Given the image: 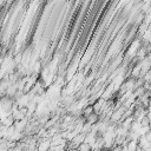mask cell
Instances as JSON below:
<instances>
[{
    "instance_id": "obj_3",
    "label": "cell",
    "mask_w": 151,
    "mask_h": 151,
    "mask_svg": "<svg viewBox=\"0 0 151 151\" xmlns=\"http://www.w3.org/2000/svg\"><path fill=\"white\" fill-rule=\"evenodd\" d=\"M126 151H137L139 145H138V140H129L125 145Z\"/></svg>"
},
{
    "instance_id": "obj_1",
    "label": "cell",
    "mask_w": 151,
    "mask_h": 151,
    "mask_svg": "<svg viewBox=\"0 0 151 151\" xmlns=\"http://www.w3.org/2000/svg\"><path fill=\"white\" fill-rule=\"evenodd\" d=\"M138 145H139V147H142L143 150H149V149L151 147V143L146 140L145 136H140V137H139V139H138Z\"/></svg>"
},
{
    "instance_id": "obj_4",
    "label": "cell",
    "mask_w": 151,
    "mask_h": 151,
    "mask_svg": "<svg viewBox=\"0 0 151 151\" xmlns=\"http://www.w3.org/2000/svg\"><path fill=\"white\" fill-rule=\"evenodd\" d=\"M78 150L79 151H92V146H91V144H88V143H83V144H80L79 145V147H78Z\"/></svg>"
},
{
    "instance_id": "obj_2",
    "label": "cell",
    "mask_w": 151,
    "mask_h": 151,
    "mask_svg": "<svg viewBox=\"0 0 151 151\" xmlns=\"http://www.w3.org/2000/svg\"><path fill=\"white\" fill-rule=\"evenodd\" d=\"M85 120H86V123H88V124L93 125V124H97V123L100 120V117H99V114H98V113L93 112V113H92V114H90Z\"/></svg>"
},
{
    "instance_id": "obj_5",
    "label": "cell",
    "mask_w": 151,
    "mask_h": 151,
    "mask_svg": "<svg viewBox=\"0 0 151 151\" xmlns=\"http://www.w3.org/2000/svg\"><path fill=\"white\" fill-rule=\"evenodd\" d=\"M67 151H79L78 149H67Z\"/></svg>"
},
{
    "instance_id": "obj_6",
    "label": "cell",
    "mask_w": 151,
    "mask_h": 151,
    "mask_svg": "<svg viewBox=\"0 0 151 151\" xmlns=\"http://www.w3.org/2000/svg\"><path fill=\"white\" fill-rule=\"evenodd\" d=\"M149 126H150V129H151V120H150V125H149Z\"/></svg>"
}]
</instances>
